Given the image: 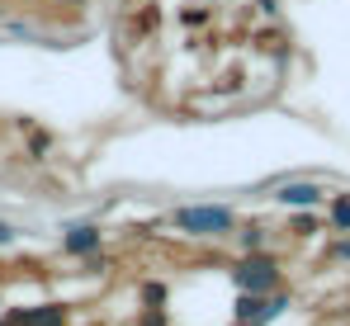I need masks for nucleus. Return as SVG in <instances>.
<instances>
[{"instance_id": "nucleus-2", "label": "nucleus", "mask_w": 350, "mask_h": 326, "mask_svg": "<svg viewBox=\"0 0 350 326\" xmlns=\"http://www.w3.org/2000/svg\"><path fill=\"white\" fill-rule=\"evenodd\" d=\"M175 222L189 227V232H228L232 227V213L228 208H180Z\"/></svg>"}, {"instance_id": "nucleus-3", "label": "nucleus", "mask_w": 350, "mask_h": 326, "mask_svg": "<svg viewBox=\"0 0 350 326\" xmlns=\"http://www.w3.org/2000/svg\"><path fill=\"white\" fill-rule=\"evenodd\" d=\"M5 326H62V308H24V312H10Z\"/></svg>"}, {"instance_id": "nucleus-5", "label": "nucleus", "mask_w": 350, "mask_h": 326, "mask_svg": "<svg viewBox=\"0 0 350 326\" xmlns=\"http://www.w3.org/2000/svg\"><path fill=\"white\" fill-rule=\"evenodd\" d=\"M280 204H317V189L312 185H289V189H280Z\"/></svg>"}, {"instance_id": "nucleus-4", "label": "nucleus", "mask_w": 350, "mask_h": 326, "mask_svg": "<svg viewBox=\"0 0 350 326\" xmlns=\"http://www.w3.org/2000/svg\"><path fill=\"white\" fill-rule=\"evenodd\" d=\"M275 312H280V303H270V308L260 298H241L237 303V322L241 326H256V322H265V317H275Z\"/></svg>"}, {"instance_id": "nucleus-7", "label": "nucleus", "mask_w": 350, "mask_h": 326, "mask_svg": "<svg viewBox=\"0 0 350 326\" xmlns=\"http://www.w3.org/2000/svg\"><path fill=\"white\" fill-rule=\"evenodd\" d=\"M336 222H341V227H350V199H341V204H336Z\"/></svg>"}, {"instance_id": "nucleus-1", "label": "nucleus", "mask_w": 350, "mask_h": 326, "mask_svg": "<svg viewBox=\"0 0 350 326\" xmlns=\"http://www.w3.org/2000/svg\"><path fill=\"white\" fill-rule=\"evenodd\" d=\"M237 284H241L246 293H265V288L275 284V260H270V256H246V260L237 265Z\"/></svg>"}, {"instance_id": "nucleus-6", "label": "nucleus", "mask_w": 350, "mask_h": 326, "mask_svg": "<svg viewBox=\"0 0 350 326\" xmlns=\"http://www.w3.org/2000/svg\"><path fill=\"white\" fill-rule=\"evenodd\" d=\"M66 246H71V251H90V246H95V232H90V227H71Z\"/></svg>"}]
</instances>
